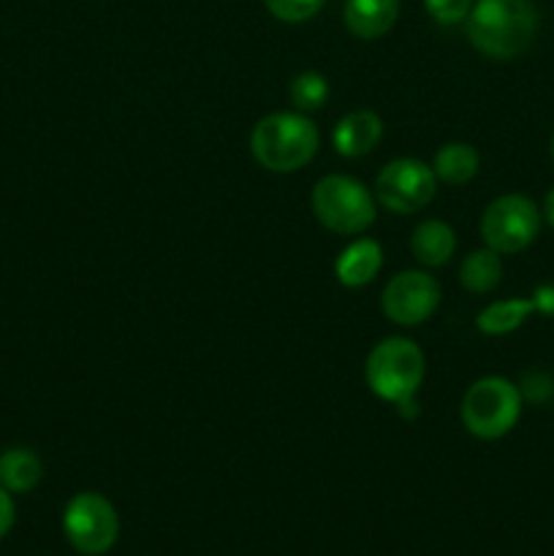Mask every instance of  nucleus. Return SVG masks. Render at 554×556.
<instances>
[{
    "label": "nucleus",
    "mask_w": 554,
    "mask_h": 556,
    "mask_svg": "<svg viewBox=\"0 0 554 556\" xmlns=\"http://www.w3.org/2000/svg\"><path fill=\"white\" fill-rule=\"evenodd\" d=\"M481 157H478L476 147L467 141H449L435 152L432 172L440 182L449 185H467L478 174Z\"/></svg>",
    "instance_id": "2eb2a0df"
},
{
    "label": "nucleus",
    "mask_w": 554,
    "mask_h": 556,
    "mask_svg": "<svg viewBox=\"0 0 554 556\" xmlns=\"http://www.w3.org/2000/svg\"><path fill=\"white\" fill-rule=\"evenodd\" d=\"M400 16V0H345L342 20L351 36L375 41L394 27Z\"/></svg>",
    "instance_id": "f8f14e48"
},
{
    "label": "nucleus",
    "mask_w": 554,
    "mask_h": 556,
    "mask_svg": "<svg viewBox=\"0 0 554 556\" xmlns=\"http://www.w3.org/2000/svg\"><path fill=\"white\" fill-rule=\"evenodd\" d=\"M326 0H264V5L269 9V14L280 22H307L324 9Z\"/></svg>",
    "instance_id": "6ab92c4d"
},
{
    "label": "nucleus",
    "mask_w": 554,
    "mask_h": 556,
    "mask_svg": "<svg viewBox=\"0 0 554 556\" xmlns=\"http://www.w3.org/2000/svg\"><path fill=\"white\" fill-rule=\"evenodd\" d=\"M41 459L30 448H5L0 454V486L11 494H25L41 481Z\"/></svg>",
    "instance_id": "dca6fc26"
},
{
    "label": "nucleus",
    "mask_w": 554,
    "mask_h": 556,
    "mask_svg": "<svg viewBox=\"0 0 554 556\" xmlns=\"http://www.w3.org/2000/svg\"><path fill=\"white\" fill-rule=\"evenodd\" d=\"M532 299H536L538 304V313L554 315V286H541Z\"/></svg>",
    "instance_id": "4be33fe9"
},
{
    "label": "nucleus",
    "mask_w": 554,
    "mask_h": 556,
    "mask_svg": "<svg viewBox=\"0 0 554 556\" xmlns=\"http://www.w3.org/2000/svg\"><path fill=\"white\" fill-rule=\"evenodd\" d=\"M315 220L331 233L356 237L364 233L378 217V201L358 179L348 174H326L313 185L310 195Z\"/></svg>",
    "instance_id": "20e7f679"
},
{
    "label": "nucleus",
    "mask_w": 554,
    "mask_h": 556,
    "mask_svg": "<svg viewBox=\"0 0 554 556\" xmlns=\"http://www.w3.org/2000/svg\"><path fill=\"white\" fill-rule=\"evenodd\" d=\"M476 0H424V9L438 25H459L467 20Z\"/></svg>",
    "instance_id": "aec40b11"
},
{
    "label": "nucleus",
    "mask_w": 554,
    "mask_h": 556,
    "mask_svg": "<svg viewBox=\"0 0 554 556\" xmlns=\"http://www.w3.org/2000/svg\"><path fill=\"white\" fill-rule=\"evenodd\" d=\"M427 375L421 348L405 337H389L369 351L364 364V380L378 400L389 402L400 416L413 418L418 413L416 394Z\"/></svg>",
    "instance_id": "f03ea898"
},
{
    "label": "nucleus",
    "mask_w": 554,
    "mask_h": 556,
    "mask_svg": "<svg viewBox=\"0 0 554 556\" xmlns=\"http://www.w3.org/2000/svg\"><path fill=\"white\" fill-rule=\"evenodd\" d=\"M380 266H383V248L378 239L358 237L337 255L335 277L342 288H364L378 277Z\"/></svg>",
    "instance_id": "9b49d317"
},
{
    "label": "nucleus",
    "mask_w": 554,
    "mask_h": 556,
    "mask_svg": "<svg viewBox=\"0 0 554 556\" xmlns=\"http://www.w3.org/2000/svg\"><path fill=\"white\" fill-rule=\"evenodd\" d=\"M462 424L478 440H500L519 424L521 391L500 375L476 380L462 396Z\"/></svg>",
    "instance_id": "39448f33"
},
{
    "label": "nucleus",
    "mask_w": 554,
    "mask_h": 556,
    "mask_svg": "<svg viewBox=\"0 0 554 556\" xmlns=\"http://www.w3.org/2000/svg\"><path fill=\"white\" fill-rule=\"evenodd\" d=\"M532 313H538L536 299H505L483 307L476 315V329L487 337H503L519 329Z\"/></svg>",
    "instance_id": "4468645a"
},
{
    "label": "nucleus",
    "mask_w": 554,
    "mask_h": 556,
    "mask_svg": "<svg viewBox=\"0 0 554 556\" xmlns=\"http://www.w3.org/2000/svg\"><path fill=\"white\" fill-rule=\"evenodd\" d=\"M465 25L483 58L514 60L532 47L541 20L530 0H476Z\"/></svg>",
    "instance_id": "f257e3e1"
},
{
    "label": "nucleus",
    "mask_w": 554,
    "mask_h": 556,
    "mask_svg": "<svg viewBox=\"0 0 554 556\" xmlns=\"http://www.w3.org/2000/svg\"><path fill=\"white\" fill-rule=\"evenodd\" d=\"M63 532L79 554H106L117 543L119 516L103 494L81 492L65 505Z\"/></svg>",
    "instance_id": "0eeeda50"
},
{
    "label": "nucleus",
    "mask_w": 554,
    "mask_h": 556,
    "mask_svg": "<svg viewBox=\"0 0 554 556\" xmlns=\"http://www.w3.org/2000/svg\"><path fill=\"white\" fill-rule=\"evenodd\" d=\"M380 139H383V119L373 109H353L345 117L337 119L331 130V144L342 157L369 155L380 144Z\"/></svg>",
    "instance_id": "9d476101"
},
{
    "label": "nucleus",
    "mask_w": 554,
    "mask_h": 556,
    "mask_svg": "<svg viewBox=\"0 0 554 556\" xmlns=\"http://www.w3.org/2000/svg\"><path fill=\"white\" fill-rule=\"evenodd\" d=\"M541 231V212L527 195L508 193L494 199L481 217V237L500 255L521 253Z\"/></svg>",
    "instance_id": "423d86ee"
},
{
    "label": "nucleus",
    "mask_w": 554,
    "mask_h": 556,
    "mask_svg": "<svg viewBox=\"0 0 554 556\" xmlns=\"http://www.w3.org/2000/svg\"><path fill=\"white\" fill-rule=\"evenodd\" d=\"M14 500H11V492H5L3 486H0V541H3L5 535H9V530L14 527Z\"/></svg>",
    "instance_id": "412c9836"
},
{
    "label": "nucleus",
    "mask_w": 554,
    "mask_h": 556,
    "mask_svg": "<svg viewBox=\"0 0 554 556\" xmlns=\"http://www.w3.org/2000/svg\"><path fill=\"white\" fill-rule=\"evenodd\" d=\"M440 304V286L427 271L407 269L391 277L380 296V309L396 326H421Z\"/></svg>",
    "instance_id": "1a4fd4ad"
},
{
    "label": "nucleus",
    "mask_w": 554,
    "mask_h": 556,
    "mask_svg": "<svg viewBox=\"0 0 554 556\" xmlns=\"http://www.w3.org/2000/svg\"><path fill=\"white\" fill-rule=\"evenodd\" d=\"M320 147V134L302 112H272L255 123L250 152L272 174H291L307 166Z\"/></svg>",
    "instance_id": "7ed1b4c3"
},
{
    "label": "nucleus",
    "mask_w": 554,
    "mask_h": 556,
    "mask_svg": "<svg viewBox=\"0 0 554 556\" xmlns=\"http://www.w3.org/2000/svg\"><path fill=\"white\" fill-rule=\"evenodd\" d=\"M552 161H554V136H552Z\"/></svg>",
    "instance_id": "b1692460"
},
{
    "label": "nucleus",
    "mask_w": 554,
    "mask_h": 556,
    "mask_svg": "<svg viewBox=\"0 0 554 556\" xmlns=\"http://www.w3.org/2000/svg\"><path fill=\"white\" fill-rule=\"evenodd\" d=\"M543 217H546L549 226L554 228V188L546 193V201H543Z\"/></svg>",
    "instance_id": "5701e85b"
},
{
    "label": "nucleus",
    "mask_w": 554,
    "mask_h": 556,
    "mask_svg": "<svg viewBox=\"0 0 554 556\" xmlns=\"http://www.w3.org/2000/svg\"><path fill=\"white\" fill-rule=\"evenodd\" d=\"M500 280H503V261H500V253L483 248L465 255V261L459 266V282L465 291L489 293L500 286Z\"/></svg>",
    "instance_id": "f3484780"
},
{
    "label": "nucleus",
    "mask_w": 554,
    "mask_h": 556,
    "mask_svg": "<svg viewBox=\"0 0 554 556\" xmlns=\"http://www.w3.org/2000/svg\"><path fill=\"white\" fill-rule=\"evenodd\" d=\"M456 250V233L449 223L443 220H424L416 226L411 237V253L427 269H438L451 261Z\"/></svg>",
    "instance_id": "ddd939ff"
},
{
    "label": "nucleus",
    "mask_w": 554,
    "mask_h": 556,
    "mask_svg": "<svg viewBox=\"0 0 554 556\" xmlns=\"http://www.w3.org/2000/svg\"><path fill=\"white\" fill-rule=\"evenodd\" d=\"M438 190L432 166L418 157H396L380 168L375 179V201L394 215L421 212Z\"/></svg>",
    "instance_id": "6e6552de"
},
{
    "label": "nucleus",
    "mask_w": 554,
    "mask_h": 556,
    "mask_svg": "<svg viewBox=\"0 0 554 556\" xmlns=\"http://www.w3.org/2000/svg\"><path fill=\"white\" fill-rule=\"evenodd\" d=\"M329 79L320 71H302L293 76L291 87H288V98H291L293 109L302 114L318 112L329 101Z\"/></svg>",
    "instance_id": "a211bd4d"
}]
</instances>
